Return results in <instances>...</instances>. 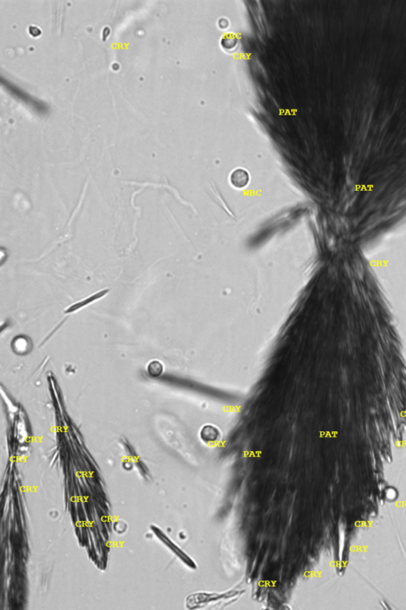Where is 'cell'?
I'll return each mask as SVG.
<instances>
[{
    "label": "cell",
    "instance_id": "obj_1",
    "mask_svg": "<svg viewBox=\"0 0 406 610\" xmlns=\"http://www.w3.org/2000/svg\"><path fill=\"white\" fill-rule=\"evenodd\" d=\"M250 176L244 169H236L230 175V183L234 188L242 189L249 184Z\"/></svg>",
    "mask_w": 406,
    "mask_h": 610
},
{
    "label": "cell",
    "instance_id": "obj_4",
    "mask_svg": "<svg viewBox=\"0 0 406 610\" xmlns=\"http://www.w3.org/2000/svg\"><path fill=\"white\" fill-rule=\"evenodd\" d=\"M219 27H220V28L225 29V28H227V27H228V26H229V22H228V20H227V19H220V21H219Z\"/></svg>",
    "mask_w": 406,
    "mask_h": 610
},
{
    "label": "cell",
    "instance_id": "obj_3",
    "mask_svg": "<svg viewBox=\"0 0 406 610\" xmlns=\"http://www.w3.org/2000/svg\"><path fill=\"white\" fill-rule=\"evenodd\" d=\"M108 291L109 290L106 289V290H103V291H102V292H98V293L95 294V295H94V296H92V297H90V298H88V299H87L86 300H84V302L80 303V304H75V305H74V306H72V308H69V309L67 310V312H70V311L76 310V308H80V307H81V306H84V305H85V304H88V302H91V301H93V300H96V299L100 298V297H102V296H104L105 294H106V292H108Z\"/></svg>",
    "mask_w": 406,
    "mask_h": 610
},
{
    "label": "cell",
    "instance_id": "obj_2",
    "mask_svg": "<svg viewBox=\"0 0 406 610\" xmlns=\"http://www.w3.org/2000/svg\"><path fill=\"white\" fill-rule=\"evenodd\" d=\"M220 44L222 47L226 50H233L237 45V38L233 35H226L222 37Z\"/></svg>",
    "mask_w": 406,
    "mask_h": 610
}]
</instances>
